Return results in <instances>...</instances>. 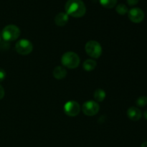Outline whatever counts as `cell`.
Returning a JSON list of instances; mask_svg holds the SVG:
<instances>
[{
  "label": "cell",
  "instance_id": "1",
  "mask_svg": "<svg viewBox=\"0 0 147 147\" xmlns=\"http://www.w3.org/2000/svg\"><path fill=\"white\" fill-rule=\"evenodd\" d=\"M65 9L67 15L76 18L83 17L86 12V5L82 0H67Z\"/></svg>",
  "mask_w": 147,
  "mask_h": 147
},
{
  "label": "cell",
  "instance_id": "2",
  "mask_svg": "<svg viewBox=\"0 0 147 147\" xmlns=\"http://www.w3.org/2000/svg\"><path fill=\"white\" fill-rule=\"evenodd\" d=\"M61 62L65 67L75 69L79 65L80 60L79 56L74 52H67L62 56Z\"/></svg>",
  "mask_w": 147,
  "mask_h": 147
},
{
  "label": "cell",
  "instance_id": "3",
  "mask_svg": "<svg viewBox=\"0 0 147 147\" xmlns=\"http://www.w3.org/2000/svg\"><path fill=\"white\" fill-rule=\"evenodd\" d=\"M1 34L5 41H14L20 37V30L14 24H9L3 29Z\"/></svg>",
  "mask_w": 147,
  "mask_h": 147
},
{
  "label": "cell",
  "instance_id": "4",
  "mask_svg": "<svg viewBox=\"0 0 147 147\" xmlns=\"http://www.w3.org/2000/svg\"><path fill=\"white\" fill-rule=\"evenodd\" d=\"M86 53L93 58H98L102 54V47L98 42L90 40L88 42L85 47Z\"/></svg>",
  "mask_w": 147,
  "mask_h": 147
},
{
  "label": "cell",
  "instance_id": "5",
  "mask_svg": "<svg viewBox=\"0 0 147 147\" xmlns=\"http://www.w3.org/2000/svg\"><path fill=\"white\" fill-rule=\"evenodd\" d=\"M16 51L22 55H27L30 54L33 50V45L30 40L27 39H22L17 41L15 45Z\"/></svg>",
  "mask_w": 147,
  "mask_h": 147
},
{
  "label": "cell",
  "instance_id": "6",
  "mask_svg": "<svg viewBox=\"0 0 147 147\" xmlns=\"http://www.w3.org/2000/svg\"><path fill=\"white\" fill-rule=\"evenodd\" d=\"M99 109H100V106L98 103L93 100L86 101V103H83V108H82L83 113L88 116H93L97 114L99 111Z\"/></svg>",
  "mask_w": 147,
  "mask_h": 147
},
{
  "label": "cell",
  "instance_id": "7",
  "mask_svg": "<svg viewBox=\"0 0 147 147\" xmlns=\"http://www.w3.org/2000/svg\"><path fill=\"white\" fill-rule=\"evenodd\" d=\"M80 111V105L74 100H70L67 102L64 106V112L69 116H76L79 114Z\"/></svg>",
  "mask_w": 147,
  "mask_h": 147
},
{
  "label": "cell",
  "instance_id": "8",
  "mask_svg": "<svg viewBox=\"0 0 147 147\" xmlns=\"http://www.w3.org/2000/svg\"><path fill=\"white\" fill-rule=\"evenodd\" d=\"M129 18L132 22L140 23L144 19V12L139 7H134L128 11Z\"/></svg>",
  "mask_w": 147,
  "mask_h": 147
},
{
  "label": "cell",
  "instance_id": "9",
  "mask_svg": "<svg viewBox=\"0 0 147 147\" xmlns=\"http://www.w3.org/2000/svg\"><path fill=\"white\" fill-rule=\"evenodd\" d=\"M127 116L131 121H139L142 118V113L139 109L136 107H131L127 111Z\"/></svg>",
  "mask_w": 147,
  "mask_h": 147
},
{
  "label": "cell",
  "instance_id": "10",
  "mask_svg": "<svg viewBox=\"0 0 147 147\" xmlns=\"http://www.w3.org/2000/svg\"><path fill=\"white\" fill-rule=\"evenodd\" d=\"M69 17L66 13L60 12L55 16V22L57 26L60 27H63L68 22Z\"/></svg>",
  "mask_w": 147,
  "mask_h": 147
},
{
  "label": "cell",
  "instance_id": "11",
  "mask_svg": "<svg viewBox=\"0 0 147 147\" xmlns=\"http://www.w3.org/2000/svg\"><path fill=\"white\" fill-rule=\"evenodd\" d=\"M67 76V70L61 66H57L53 70V76L57 80H62Z\"/></svg>",
  "mask_w": 147,
  "mask_h": 147
},
{
  "label": "cell",
  "instance_id": "12",
  "mask_svg": "<svg viewBox=\"0 0 147 147\" xmlns=\"http://www.w3.org/2000/svg\"><path fill=\"white\" fill-rule=\"evenodd\" d=\"M97 66V63L95 60H91V59H88V60H86V61L83 63V69L86 71H92V70H94L96 68V67Z\"/></svg>",
  "mask_w": 147,
  "mask_h": 147
},
{
  "label": "cell",
  "instance_id": "13",
  "mask_svg": "<svg viewBox=\"0 0 147 147\" xmlns=\"http://www.w3.org/2000/svg\"><path fill=\"white\" fill-rule=\"evenodd\" d=\"M106 93L103 89H97L94 93V98L96 101L102 102L106 98Z\"/></svg>",
  "mask_w": 147,
  "mask_h": 147
},
{
  "label": "cell",
  "instance_id": "14",
  "mask_svg": "<svg viewBox=\"0 0 147 147\" xmlns=\"http://www.w3.org/2000/svg\"><path fill=\"white\" fill-rule=\"evenodd\" d=\"M99 2L105 8L111 9L116 5L117 0H99Z\"/></svg>",
  "mask_w": 147,
  "mask_h": 147
},
{
  "label": "cell",
  "instance_id": "15",
  "mask_svg": "<svg viewBox=\"0 0 147 147\" xmlns=\"http://www.w3.org/2000/svg\"><path fill=\"white\" fill-rule=\"evenodd\" d=\"M116 11L118 14H121V15H124L126 13H128L129 9H128V7L126 5H125L123 4H119L116 7Z\"/></svg>",
  "mask_w": 147,
  "mask_h": 147
},
{
  "label": "cell",
  "instance_id": "16",
  "mask_svg": "<svg viewBox=\"0 0 147 147\" xmlns=\"http://www.w3.org/2000/svg\"><path fill=\"white\" fill-rule=\"evenodd\" d=\"M136 105L139 107H144L147 104V96H142L137 98L136 101Z\"/></svg>",
  "mask_w": 147,
  "mask_h": 147
},
{
  "label": "cell",
  "instance_id": "17",
  "mask_svg": "<svg viewBox=\"0 0 147 147\" xmlns=\"http://www.w3.org/2000/svg\"><path fill=\"white\" fill-rule=\"evenodd\" d=\"M6 78V72L4 69L0 68V82H2Z\"/></svg>",
  "mask_w": 147,
  "mask_h": 147
},
{
  "label": "cell",
  "instance_id": "18",
  "mask_svg": "<svg viewBox=\"0 0 147 147\" xmlns=\"http://www.w3.org/2000/svg\"><path fill=\"white\" fill-rule=\"evenodd\" d=\"M139 0H127V3L130 6H134L139 3Z\"/></svg>",
  "mask_w": 147,
  "mask_h": 147
},
{
  "label": "cell",
  "instance_id": "19",
  "mask_svg": "<svg viewBox=\"0 0 147 147\" xmlns=\"http://www.w3.org/2000/svg\"><path fill=\"white\" fill-rule=\"evenodd\" d=\"M4 94H5V92H4V89L3 88V87L1 86H0V100L4 98Z\"/></svg>",
  "mask_w": 147,
  "mask_h": 147
},
{
  "label": "cell",
  "instance_id": "20",
  "mask_svg": "<svg viewBox=\"0 0 147 147\" xmlns=\"http://www.w3.org/2000/svg\"><path fill=\"white\" fill-rule=\"evenodd\" d=\"M144 117L145 118V119H146L147 120V110L145 111L144 113Z\"/></svg>",
  "mask_w": 147,
  "mask_h": 147
},
{
  "label": "cell",
  "instance_id": "21",
  "mask_svg": "<svg viewBox=\"0 0 147 147\" xmlns=\"http://www.w3.org/2000/svg\"><path fill=\"white\" fill-rule=\"evenodd\" d=\"M141 147H147V142H144L142 144V146H141Z\"/></svg>",
  "mask_w": 147,
  "mask_h": 147
},
{
  "label": "cell",
  "instance_id": "22",
  "mask_svg": "<svg viewBox=\"0 0 147 147\" xmlns=\"http://www.w3.org/2000/svg\"><path fill=\"white\" fill-rule=\"evenodd\" d=\"M0 41H1V36H0Z\"/></svg>",
  "mask_w": 147,
  "mask_h": 147
}]
</instances>
